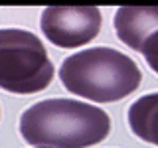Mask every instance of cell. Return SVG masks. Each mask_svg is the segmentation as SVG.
<instances>
[{
  "label": "cell",
  "mask_w": 158,
  "mask_h": 148,
  "mask_svg": "<svg viewBox=\"0 0 158 148\" xmlns=\"http://www.w3.org/2000/svg\"><path fill=\"white\" fill-rule=\"evenodd\" d=\"M111 118L103 109L75 99H46L20 117L24 140L40 148H89L103 142Z\"/></svg>",
  "instance_id": "6da1fadb"
},
{
  "label": "cell",
  "mask_w": 158,
  "mask_h": 148,
  "mask_svg": "<svg viewBox=\"0 0 158 148\" xmlns=\"http://www.w3.org/2000/svg\"><path fill=\"white\" fill-rule=\"evenodd\" d=\"M59 79L73 95L95 103H115L136 91L142 73L123 51L89 47L63 59Z\"/></svg>",
  "instance_id": "7a4b0ae2"
},
{
  "label": "cell",
  "mask_w": 158,
  "mask_h": 148,
  "mask_svg": "<svg viewBox=\"0 0 158 148\" xmlns=\"http://www.w3.org/2000/svg\"><path fill=\"white\" fill-rule=\"evenodd\" d=\"M53 79V63L44 43L28 30H0V89L16 95L44 91Z\"/></svg>",
  "instance_id": "3957f363"
},
{
  "label": "cell",
  "mask_w": 158,
  "mask_h": 148,
  "mask_svg": "<svg viewBox=\"0 0 158 148\" xmlns=\"http://www.w3.org/2000/svg\"><path fill=\"white\" fill-rule=\"evenodd\" d=\"M103 24L95 6H49L42 12L40 28L53 46L79 47L97 38Z\"/></svg>",
  "instance_id": "277c9868"
},
{
  "label": "cell",
  "mask_w": 158,
  "mask_h": 148,
  "mask_svg": "<svg viewBox=\"0 0 158 148\" xmlns=\"http://www.w3.org/2000/svg\"><path fill=\"white\" fill-rule=\"evenodd\" d=\"M113 22L123 43L142 53L146 61L158 57V6H123Z\"/></svg>",
  "instance_id": "5b68a950"
},
{
  "label": "cell",
  "mask_w": 158,
  "mask_h": 148,
  "mask_svg": "<svg viewBox=\"0 0 158 148\" xmlns=\"http://www.w3.org/2000/svg\"><path fill=\"white\" fill-rule=\"evenodd\" d=\"M127 121L135 136L158 146V93H148L136 99L128 107Z\"/></svg>",
  "instance_id": "8992f818"
},
{
  "label": "cell",
  "mask_w": 158,
  "mask_h": 148,
  "mask_svg": "<svg viewBox=\"0 0 158 148\" xmlns=\"http://www.w3.org/2000/svg\"><path fill=\"white\" fill-rule=\"evenodd\" d=\"M146 63L150 65L152 71H156V73H158V57H156V59H150V61H146Z\"/></svg>",
  "instance_id": "52a82bcc"
}]
</instances>
